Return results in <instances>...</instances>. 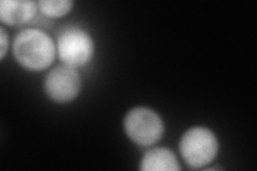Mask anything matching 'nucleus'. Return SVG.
<instances>
[{"label": "nucleus", "mask_w": 257, "mask_h": 171, "mask_svg": "<svg viewBox=\"0 0 257 171\" xmlns=\"http://www.w3.org/2000/svg\"><path fill=\"white\" fill-rule=\"evenodd\" d=\"M124 129L135 143L150 145L162 137L164 125L156 111L138 107L128 111L124 119Z\"/></svg>", "instance_id": "7ed1b4c3"}, {"label": "nucleus", "mask_w": 257, "mask_h": 171, "mask_svg": "<svg viewBox=\"0 0 257 171\" xmlns=\"http://www.w3.org/2000/svg\"><path fill=\"white\" fill-rule=\"evenodd\" d=\"M44 86L46 93L54 101L69 102L79 92L80 77L74 68L59 67L48 73Z\"/></svg>", "instance_id": "39448f33"}, {"label": "nucleus", "mask_w": 257, "mask_h": 171, "mask_svg": "<svg viewBox=\"0 0 257 171\" xmlns=\"http://www.w3.org/2000/svg\"><path fill=\"white\" fill-rule=\"evenodd\" d=\"M178 160H177L174 153L165 148L151 149L145 153L141 162V169L147 171L154 170H179Z\"/></svg>", "instance_id": "0eeeda50"}, {"label": "nucleus", "mask_w": 257, "mask_h": 171, "mask_svg": "<svg viewBox=\"0 0 257 171\" xmlns=\"http://www.w3.org/2000/svg\"><path fill=\"white\" fill-rule=\"evenodd\" d=\"M72 2L68 0H42L39 3L41 11L53 18H58L68 13L72 8Z\"/></svg>", "instance_id": "6e6552de"}, {"label": "nucleus", "mask_w": 257, "mask_h": 171, "mask_svg": "<svg viewBox=\"0 0 257 171\" xmlns=\"http://www.w3.org/2000/svg\"><path fill=\"white\" fill-rule=\"evenodd\" d=\"M15 58L23 67L40 71L50 67L55 58L53 40L39 29L23 30L14 40Z\"/></svg>", "instance_id": "f257e3e1"}, {"label": "nucleus", "mask_w": 257, "mask_h": 171, "mask_svg": "<svg viewBox=\"0 0 257 171\" xmlns=\"http://www.w3.org/2000/svg\"><path fill=\"white\" fill-rule=\"evenodd\" d=\"M93 42L83 29L69 28L58 39V54L68 67L75 68L89 62L93 55Z\"/></svg>", "instance_id": "20e7f679"}, {"label": "nucleus", "mask_w": 257, "mask_h": 171, "mask_svg": "<svg viewBox=\"0 0 257 171\" xmlns=\"http://www.w3.org/2000/svg\"><path fill=\"white\" fill-rule=\"evenodd\" d=\"M0 32H2V58H4V56L7 52V46H8V39H7V35L5 30L2 28V30H0Z\"/></svg>", "instance_id": "1a4fd4ad"}, {"label": "nucleus", "mask_w": 257, "mask_h": 171, "mask_svg": "<svg viewBox=\"0 0 257 171\" xmlns=\"http://www.w3.org/2000/svg\"><path fill=\"white\" fill-rule=\"evenodd\" d=\"M36 14V4L24 0H3L0 3V19L8 25H21Z\"/></svg>", "instance_id": "423d86ee"}, {"label": "nucleus", "mask_w": 257, "mask_h": 171, "mask_svg": "<svg viewBox=\"0 0 257 171\" xmlns=\"http://www.w3.org/2000/svg\"><path fill=\"white\" fill-rule=\"evenodd\" d=\"M180 152L189 166L193 168L204 167L218 153V140L210 129L193 127L182 136Z\"/></svg>", "instance_id": "f03ea898"}]
</instances>
